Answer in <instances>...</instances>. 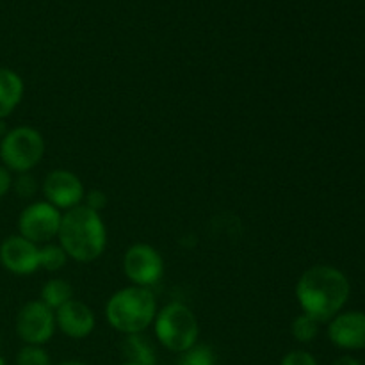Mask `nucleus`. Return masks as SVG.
I'll return each instance as SVG.
<instances>
[{"label": "nucleus", "mask_w": 365, "mask_h": 365, "mask_svg": "<svg viewBox=\"0 0 365 365\" xmlns=\"http://www.w3.org/2000/svg\"><path fill=\"white\" fill-rule=\"evenodd\" d=\"M155 335L160 344L170 351L185 353L198 341V319L184 303H170L157 312Z\"/></svg>", "instance_id": "obj_4"}, {"label": "nucleus", "mask_w": 365, "mask_h": 365, "mask_svg": "<svg viewBox=\"0 0 365 365\" xmlns=\"http://www.w3.org/2000/svg\"><path fill=\"white\" fill-rule=\"evenodd\" d=\"M59 245L70 259L77 262H93L107 246V230L98 212L78 205L61 217Z\"/></svg>", "instance_id": "obj_2"}, {"label": "nucleus", "mask_w": 365, "mask_h": 365, "mask_svg": "<svg viewBox=\"0 0 365 365\" xmlns=\"http://www.w3.org/2000/svg\"><path fill=\"white\" fill-rule=\"evenodd\" d=\"M18 365H50V356L41 346H25L16 356Z\"/></svg>", "instance_id": "obj_19"}, {"label": "nucleus", "mask_w": 365, "mask_h": 365, "mask_svg": "<svg viewBox=\"0 0 365 365\" xmlns=\"http://www.w3.org/2000/svg\"><path fill=\"white\" fill-rule=\"evenodd\" d=\"M334 365H362L359 362V360L351 359V356H342V359L335 360Z\"/></svg>", "instance_id": "obj_24"}, {"label": "nucleus", "mask_w": 365, "mask_h": 365, "mask_svg": "<svg viewBox=\"0 0 365 365\" xmlns=\"http://www.w3.org/2000/svg\"><path fill=\"white\" fill-rule=\"evenodd\" d=\"M13 187V178H11V171L7 168L0 166V198L9 192V189Z\"/></svg>", "instance_id": "obj_23"}, {"label": "nucleus", "mask_w": 365, "mask_h": 365, "mask_svg": "<svg viewBox=\"0 0 365 365\" xmlns=\"http://www.w3.org/2000/svg\"><path fill=\"white\" fill-rule=\"evenodd\" d=\"M123 271L128 280L134 282L138 287H150L163 277L164 260L152 246L134 245L125 253Z\"/></svg>", "instance_id": "obj_8"}, {"label": "nucleus", "mask_w": 365, "mask_h": 365, "mask_svg": "<svg viewBox=\"0 0 365 365\" xmlns=\"http://www.w3.org/2000/svg\"><path fill=\"white\" fill-rule=\"evenodd\" d=\"M59 365H86V364H82V362H63Z\"/></svg>", "instance_id": "obj_25"}, {"label": "nucleus", "mask_w": 365, "mask_h": 365, "mask_svg": "<svg viewBox=\"0 0 365 365\" xmlns=\"http://www.w3.org/2000/svg\"><path fill=\"white\" fill-rule=\"evenodd\" d=\"M178 365H216V359L207 346H192L182 355Z\"/></svg>", "instance_id": "obj_18"}, {"label": "nucleus", "mask_w": 365, "mask_h": 365, "mask_svg": "<svg viewBox=\"0 0 365 365\" xmlns=\"http://www.w3.org/2000/svg\"><path fill=\"white\" fill-rule=\"evenodd\" d=\"M56 327L71 339H84L95 330V314L86 303L71 299L56 310Z\"/></svg>", "instance_id": "obj_12"}, {"label": "nucleus", "mask_w": 365, "mask_h": 365, "mask_svg": "<svg viewBox=\"0 0 365 365\" xmlns=\"http://www.w3.org/2000/svg\"><path fill=\"white\" fill-rule=\"evenodd\" d=\"M296 298L303 314L317 323L330 321L349 298V282L342 271L331 266H314L307 269L296 285Z\"/></svg>", "instance_id": "obj_1"}, {"label": "nucleus", "mask_w": 365, "mask_h": 365, "mask_svg": "<svg viewBox=\"0 0 365 365\" xmlns=\"http://www.w3.org/2000/svg\"><path fill=\"white\" fill-rule=\"evenodd\" d=\"M328 337L342 349L365 348V314L346 312L335 316L328 327Z\"/></svg>", "instance_id": "obj_11"}, {"label": "nucleus", "mask_w": 365, "mask_h": 365, "mask_svg": "<svg viewBox=\"0 0 365 365\" xmlns=\"http://www.w3.org/2000/svg\"><path fill=\"white\" fill-rule=\"evenodd\" d=\"M43 195L56 209H73L84 198V185L81 178L68 170H53L43 182Z\"/></svg>", "instance_id": "obj_9"}, {"label": "nucleus", "mask_w": 365, "mask_h": 365, "mask_svg": "<svg viewBox=\"0 0 365 365\" xmlns=\"http://www.w3.org/2000/svg\"><path fill=\"white\" fill-rule=\"evenodd\" d=\"M121 365H139V364H130V362H127V364H121Z\"/></svg>", "instance_id": "obj_27"}, {"label": "nucleus", "mask_w": 365, "mask_h": 365, "mask_svg": "<svg viewBox=\"0 0 365 365\" xmlns=\"http://www.w3.org/2000/svg\"><path fill=\"white\" fill-rule=\"evenodd\" d=\"M56 331V316L41 299L29 302L16 316V334L27 346H43Z\"/></svg>", "instance_id": "obj_7"}, {"label": "nucleus", "mask_w": 365, "mask_h": 365, "mask_svg": "<svg viewBox=\"0 0 365 365\" xmlns=\"http://www.w3.org/2000/svg\"><path fill=\"white\" fill-rule=\"evenodd\" d=\"M0 365H6V360H4L2 356H0Z\"/></svg>", "instance_id": "obj_26"}, {"label": "nucleus", "mask_w": 365, "mask_h": 365, "mask_svg": "<svg viewBox=\"0 0 365 365\" xmlns=\"http://www.w3.org/2000/svg\"><path fill=\"white\" fill-rule=\"evenodd\" d=\"M68 255L61 245H48L46 242L43 248H39V267H45L46 271H59L66 264Z\"/></svg>", "instance_id": "obj_16"}, {"label": "nucleus", "mask_w": 365, "mask_h": 365, "mask_svg": "<svg viewBox=\"0 0 365 365\" xmlns=\"http://www.w3.org/2000/svg\"><path fill=\"white\" fill-rule=\"evenodd\" d=\"M13 185L14 189H16L18 195L24 196V198H31V196L36 192V189H38L36 180L29 173H21Z\"/></svg>", "instance_id": "obj_20"}, {"label": "nucleus", "mask_w": 365, "mask_h": 365, "mask_svg": "<svg viewBox=\"0 0 365 365\" xmlns=\"http://www.w3.org/2000/svg\"><path fill=\"white\" fill-rule=\"evenodd\" d=\"M317 334H319V323L307 314H302L292 321V335L296 341L307 344V342H312Z\"/></svg>", "instance_id": "obj_17"}, {"label": "nucleus", "mask_w": 365, "mask_h": 365, "mask_svg": "<svg viewBox=\"0 0 365 365\" xmlns=\"http://www.w3.org/2000/svg\"><path fill=\"white\" fill-rule=\"evenodd\" d=\"M45 155V139L36 128L16 127L6 132L0 141V159L2 166L14 173H29L38 166Z\"/></svg>", "instance_id": "obj_5"}, {"label": "nucleus", "mask_w": 365, "mask_h": 365, "mask_svg": "<svg viewBox=\"0 0 365 365\" xmlns=\"http://www.w3.org/2000/svg\"><path fill=\"white\" fill-rule=\"evenodd\" d=\"M0 264L4 269L18 277H27L38 271L39 248L21 235H11L0 245Z\"/></svg>", "instance_id": "obj_10"}, {"label": "nucleus", "mask_w": 365, "mask_h": 365, "mask_svg": "<svg viewBox=\"0 0 365 365\" xmlns=\"http://www.w3.org/2000/svg\"><path fill=\"white\" fill-rule=\"evenodd\" d=\"M107 205V196L103 195L102 191H91L88 196H86V207L95 212L100 214V210L106 209Z\"/></svg>", "instance_id": "obj_22"}, {"label": "nucleus", "mask_w": 365, "mask_h": 365, "mask_svg": "<svg viewBox=\"0 0 365 365\" xmlns=\"http://www.w3.org/2000/svg\"><path fill=\"white\" fill-rule=\"evenodd\" d=\"M123 353L130 364L139 365H153L155 364V353L152 346L148 344L145 337L141 335H128V339L123 344Z\"/></svg>", "instance_id": "obj_15"}, {"label": "nucleus", "mask_w": 365, "mask_h": 365, "mask_svg": "<svg viewBox=\"0 0 365 365\" xmlns=\"http://www.w3.org/2000/svg\"><path fill=\"white\" fill-rule=\"evenodd\" d=\"M280 365H317L316 359L307 351H291L284 356Z\"/></svg>", "instance_id": "obj_21"}, {"label": "nucleus", "mask_w": 365, "mask_h": 365, "mask_svg": "<svg viewBox=\"0 0 365 365\" xmlns=\"http://www.w3.org/2000/svg\"><path fill=\"white\" fill-rule=\"evenodd\" d=\"M157 302L148 287H125L110 296L106 305V317L114 330L127 335L145 331L155 321Z\"/></svg>", "instance_id": "obj_3"}, {"label": "nucleus", "mask_w": 365, "mask_h": 365, "mask_svg": "<svg viewBox=\"0 0 365 365\" xmlns=\"http://www.w3.org/2000/svg\"><path fill=\"white\" fill-rule=\"evenodd\" d=\"M63 214L48 202H36L25 207L18 217V230L21 237L34 245H46L57 237Z\"/></svg>", "instance_id": "obj_6"}, {"label": "nucleus", "mask_w": 365, "mask_h": 365, "mask_svg": "<svg viewBox=\"0 0 365 365\" xmlns=\"http://www.w3.org/2000/svg\"><path fill=\"white\" fill-rule=\"evenodd\" d=\"M24 81L11 68L0 66V121L6 120L21 102Z\"/></svg>", "instance_id": "obj_13"}, {"label": "nucleus", "mask_w": 365, "mask_h": 365, "mask_svg": "<svg viewBox=\"0 0 365 365\" xmlns=\"http://www.w3.org/2000/svg\"><path fill=\"white\" fill-rule=\"evenodd\" d=\"M71 299H73V289L63 278H53V280L46 282L41 291V302L52 310L61 309Z\"/></svg>", "instance_id": "obj_14"}]
</instances>
